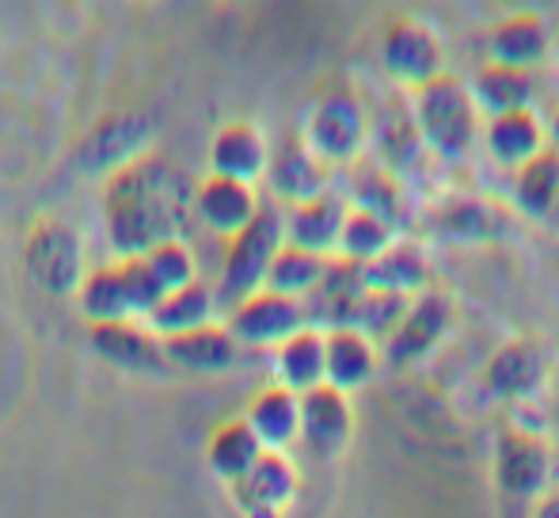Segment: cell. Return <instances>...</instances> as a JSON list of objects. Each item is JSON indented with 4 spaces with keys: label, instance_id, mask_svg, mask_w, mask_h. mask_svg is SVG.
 Here are the masks:
<instances>
[{
    "label": "cell",
    "instance_id": "obj_1",
    "mask_svg": "<svg viewBox=\"0 0 559 518\" xmlns=\"http://www.w3.org/2000/svg\"><path fill=\"white\" fill-rule=\"evenodd\" d=\"M194 187L183 168L160 153H145L104 179V233L118 259L145 256L164 240L183 237L194 214Z\"/></svg>",
    "mask_w": 559,
    "mask_h": 518
},
{
    "label": "cell",
    "instance_id": "obj_2",
    "mask_svg": "<svg viewBox=\"0 0 559 518\" xmlns=\"http://www.w3.org/2000/svg\"><path fill=\"white\" fill-rule=\"evenodd\" d=\"M301 141L328 168L361 161V149L369 145V111L354 84L328 76L312 89L301 119Z\"/></svg>",
    "mask_w": 559,
    "mask_h": 518
},
{
    "label": "cell",
    "instance_id": "obj_3",
    "mask_svg": "<svg viewBox=\"0 0 559 518\" xmlns=\"http://www.w3.org/2000/svg\"><path fill=\"white\" fill-rule=\"evenodd\" d=\"M412 115L423 133V145L435 149L442 161H468L479 138V107L468 84L453 73H442L412 92Z\"/></svg>",
    "mask_w": 559,
    "mask_h": 518
},
{
    "label": "cell",
    "instance_id": "obj_4",
    "mask_svg": "<svg viewBox=\"0 0 559 518\" xmlns=\"http://www.w3.org/2000/svg\"><path fill=\"white\" fill-rule=\"evenodd\" d=\"M282 245H286V229H282V210L274 207V202H263L255 222L243 225L236 237L225 240L217 297L228 302V309H233L236 302H243V297H251L255 290H263L266 271H271Z\"/></svg>",
    "mask_w": 559,
    "mask_h": 518
},
{
    "label": "cell",
    "instance_id": "obj_5",
    "mask_svg": "<svg viewBox=\"0 0 559 518\" xmlns=\"http://www.w3.org/2000/svg\"><path fill=\"white\" fill-rule=\"evenodd\" d=\"M23 271L46 294H76L84 279V245L73 225L58 217H38L23 240Z\"/></svg>",
    "mask_w": 559,
    "mask_h": 518
},
{
    "label": "cell",
    "instance_id": "obj_6",
    "mask_svg": "<svg viewBox=\"0 0 559 518\" xmlns=\"http://www.w3.org/2000/svg\"><path fill=\"white\" fill-rule=\"evenodd\" d=\"M491 473L502 499H540L552 481V446L530 427L499 431Z\"/></svg>",
    "mask_w": 559,
    "mask_h": 518
},
{
    "label": "cell",
    "instance_id": "obj_7",
    "mask_svg": "<svg viewBox=\"0 0 559 518\" xmlns=\"http://www.w3.org/2000/svg\"><path fill=\"white\" fill-rule=\"evenodd\" d=\"M381 66L392 81L415 92L445 73V43L427 20L400 15L381 35Z\"/></svg>",
    "mask_w": 559,
    "mask_h": 518
},
{
    "label": "cell",
    "instance_id": "obj_8",
    "mask_svg": "<svg viewBox=\"0 0 559 518\" xmlns=\"http://www.w3.org/2000/svg\"><path fill=\"white\" fill-rule=\"evenodd\" d=\"M228 332L236 335L240 348H278L289 335L309 328V313H305L301 297L274 294V290H255L251 297L236 302L228 309Z\"/></svg>",
    "mask_w": 559,
    "mask_h": 518
},
{
    "label": "cell",
    "instance_id": "obj_9",
    "mask_svg": "<svg viewBox=\"0 0 559 518\" xmlns=\"http://www.w3.org/2000/svg\"><path fill=\"white\" fill-rule=\"evenodd\" d=\"M453 297L445 290H423L407 302L400 325L384 335V355H389L392 366H407L427 358L430 351L449 335L453 328Z\"/></svg>",
    "mask_w": 559,
    "mask_h": 518
},
{
    "label": "cell",
    "instance_id": "obj_10",
    "mask_svg": "<svg viewBox=\"0 0 559 518\" xmlns=\"http://www.w3.org/2000/svg\"><path fill=\"white\" fill-rule=\"evenodd\" d=\"M153 138V122L138 111H118V115H107L99 119L96 127L84 133V141L76 145L73 161L84 176H111L122 164L138 161L145 156V145Z\"/></svg>",
    "mask_w": 559,
    "mask_h": 518
},
{
    "label": "cell",
    "instance_id": "obj_11",
    "mask_svg": "<svg viewBox=\"0 0 559 518\" xmlns=\"http://www.w3.org/2000/svg\"><path fill=\"white\" fill-rule=\"evenodd\" d=\"M548 378V355L537 340H507L491 351L484 366V386L499 400H533L545 389Z\"/></svg>",
    "mask_w": 559,
    "mask_h": 518
},
{
    "label": "cell",
    "instance_id": "obj_12",
    "mask_svg": "<svg viewBox=\"0 0 559 518\" xmlns=\"http://www.w3.org/2000/svg\"><path fill=\"white\" fill-rule=\"evenodd\" d=\"M263 179H266V187H271L274 199L294 207V202L328 195L332 172H328V164L320 161V156L301 141V133H297V138H286L282 145L271 149V161H266Z\"/></svg>",
    "mask_w": 559,
    "mask_h": 518
},
{
    "label": "cell",
    "instance_id": "obj_13",
    "mask_svg": "<svg viewBox=\"0 0 559 518\" xmlns=\"http://www.w3.org/2000/svg\"><path fill=\"white\" fill-rule=\"evenodd\" d=\"M259 207H263L259 191L251 184H240V179L202 176L199 184H194V202H191L194 217H199L210 233H217V237H225V240L236 237L243 225L255 222Z\"/></svg>",
    "mask_w": 559,
    "mask_h": 518
},
{
    "label": "cell",
    "instance_id": "obj_14",
    "mask_svg": "<svg viewBox=\"0 0 559 518\" xmlns=\"http://www.w3.org/2000/svg\"><path fill=\"white\" fill-rule=\"evenodd\" d=\"M354 435L350 397L335 386H317L301 392V438L317 458L332 461L346 450Z\"/></svg>",
    "mask_w": 559,
    "mask_h": 518
},
{
    "label": "cell",
    "instance_id": "obj_15",
    "mask_svg": "<svg viewBox=\"0 0 559 518\" xmlns=\"http://www.w3.org/2000/svg\"><path fill=\"white\" fill-rule=\"evenodd\" d=\"M552 46L556 35L540 12H510L487 31V54H491L495 66L525 69V73L545 66Z\"/></svg>",
    "mask_w": 559,
    "mask_h": 518
},
{
    "label": "cell",
    "instance_id": "obj_16",
    "mask_svg": "<svg viewBox=\"0 0 559 518\" xmlns=\"http://www.w3.org/2000/svg\"><path fill=\"white\" fill-rule=\"evenodd\" d=\"M88 343L99 351L104 363L118 366L126 374H164L168 358L148 328L138 320H115V325H88Z\"/></svg>",
    "mask_w": 559,
    "mask_h": 518
},
{
    "label": "cell",
    "instance_id": "obj_17",
    "mask_svg": "<svg viewBox=\"0 0 559 518\" xmlns=\"http://www.w3.org/2000/svg\"><path fill=\"white\" fill-rule=\"evenodd\" d=\"M266 161H271V145H266L263 130L248 119L225 122L210 141V176L240 179L251 184L266 176Z\"/></svg>",
    "mask_w": 559,
    "mask_h": 518
},
{
    "label": "cell",
    "instance_id": "obj_18",
    "mask_svg": "<svg viewBox=\"0 0 559 518\" xmlns=\"http://www.w3.org/2000/svg\"><path fill=\"white\" fill-rule=\"evenodd\" d=\"M297 492V469L286 454L266 450L243 481L233 484V496L248 518H282Z\"/></svg>",
    "mask_w": 559,
    "mask_h": 518
},
{
    "label": "cell",
    "instance_id": "obj_19",
    "mask_svg": "<svg viewBox=\"0 0 559 518\" xmlns=\"http://www.w3.org/2000/svg\"><path fill=\"white\" fill-rule=\"evenodd\" d=\"M164 358L176 370H191V374H225L240 363V343L228 332V325L214 320V325H202L194 332L171 335L160 340Z\"/></svg>",
    "mask_w": 559,
    "mask_h": 518
},
{
    "label": "cell",
    "instance_id": "obj_20",
    "mask_svg": "<svg viewBox=\"0 0 559 518\" xmlns=\"http://www.w3.org/2000/svg\"><path fill=\"white\" fill-rule=\"evenodd\" d=\"M346 202L338 195H317V199H305L286 207L282 214V229H286V245L305 248V252L332 256L338 248V233H343Z\"/></svg>",
    "mask_w": 559,
    "mask_h": 518
},
{
    "label": "cell",
    "instance_id": "obj_21",
    "mask_svg": "<svg viewBox=\"0 0 559 518\" xmlns=\"http://www.w3.org/2000/svg\"><path fill=\"white\" fill-rule=\"evenodd\" d=\"M243 420L255 431L263 450L286 454V446H294L301 438V397L289 392L286 386H266L251 397Z\"/></svg>",
    "mask_w": 559,
    "mask_h": 518
},
{
    "label": "cell",
    "instance_id": "obj_22",
    "mask_svg": "<svg viewBox=\"0 0 559 518\" xmlns=\"http://www.w3.org/2000/svg\"><path fill=\"white\" fill-rule=\"evenodd\" d=\"M361 271H366V290H381V294L415 297L430 290V259L419 240H396Z\"/></svg>",
    "mask_w": 559,
    "mask_h": 518
},
{
    "label": "cell",
    "instance_id": "obj_23",
    "mask_svg": "<svg viewBox=\"0 0 559 518\" xmlns=\"http://www.w3.org/2000/svg\"><path fill=\"white\" fill-rule=\"evenodd\" d=\"M377 370V343L358 328H332L324 332V386L338 392L361 389Z\"/></svg>",
    "mask_w": 559,
    "mask_h": 518
},
{
    "label": "cell",
    "instance_id": "obj_24",
    "mask_svg": "<svg viewBox=\"0 0 559 518\" xmlns=\"http://www.w3.org/2000/svg\"><path fill=\"white\" fill-rule=\"evenodd\" d=\"M468 92L479 111H487V119H499V115H510V111H530L533 96H537V76L525 73V69L487 61L468 81Z\"/></svg>",
    "mask_w": 559,
    "mask_h": 518
},
{
    "label": "cell",
    "instance_id": "obj_25",
    "mask_svg": "<svg viewBox=\"0 0 559 518\" xmlns=\"http://www.w3.org/2000/svg\"><path fill=\"white\" fill-rule=\"evenodd\" d=\"M214 309H217V294L206 286V282L194 279V282H187V286L164 294L160 305L145 317V328L156 335V340H171V335H183L202 325H214Z\"/></svg>",
    "mask_w": 559,
    "mask_h": 518
},
{
    "label": "cell",
    "instance_id": "obj_26",
    "mask_svg": "<svg viewBox=\"0 0 559 518\" xmlns=\"http://www.w3.org/2000/svg\"><path fill=\"white\" fill-rule=\"evenodd\" d=\"M487 141V153L491 161H499L502 168H522L525 161H533L537 153H545L548 141H545V127H540L537 111H510L499 115V119H487L484 130Z\"/></svg>",
    "mask_w": 559,
    "mask_h": 518
},
{
    "label": "cell",
    "instance_id": "obj_27",
    "mask_svg": "<svg viewBox=\"0 0 559 518\" xmlns=\"http://www.w3.org/2000/svg\"><path fill=\"white\" fill-rule=\"evenodd\" d=\"M263 443L255 438V431L248 427V420H228V423H217L214 431H210V443H206V466L214 469V476H222V481L233 488L236 481H243V476L251 473V469L259 466V458H263Z\"/></svg>",
    "mask_w": 559,
    "mask_h": 518
},
{
    "label": "cell",
    "instance_id": "obj_28",
    "mask_svg": "<svg viewBox=\"0 0 559 518\" xmlns=\"http://www.w3.org/2000/svg\"><path fill=\"white\" fill-rule=\"evenodd\" d=\"M559 195V153L552 145L545 153H537L533 161H525L522 168H514L510 179V202L518 207V214H525L530 222H545L552 217Z\"/></svg>",
    "mask_w": 559,
    "mask_h": 518
},
{
    "label": "cell",
    "instance_id": "obj_29",
    "mask_svg": "<svg viewBox=\"0 0 559 518\" xmlns=\"http://www.w3.org/2000/svg\"><path fill=\"white\" fill-rule=\"evenodd\" d=\"M76 309L88 325H115V320H133L130 290H126L122 267L104 263L84 271L81 286H76Z\"/></svg>",
    "mask_w": 559,
    "mask_h": 518
},
{
    "label": "cell",
    "instance_id": "obj_30",
    "mask_svg": "<svg viewBox=\"0 0 559 518\" xmlns=\"http://www.w3.org/2000/svg\"><path fill=\"white\" fill-rule=\"evenodd\" d=\"M350 207L369 210V214L384 217V222L400 229L404 210H407L404 179L392 176V172L377 161H354L350 164Z\"/></svg>",
    "mask_w": 559,
    "mask_h": 518
},
{
    "label": "cell",
    "instance_id": "obj_31",
    "mask_svg": "<svg viewBox=\"0 0 559 518\" xmlns=\"http://www.w3.org/2000/svg\"><path fill=\"white\" fill-rule=\"evenodd\" d=\"M274 370H278V386H286L297 397L324 386V328H301L286 343H278Z\"/></svg>",
    "mask_w": 559,
    "mask_h": 518
},
{
    "label": "cell",
    "instance_id": "obj_32",
    "mask_svg": "<svg viewBox=\"0 0 559 518\" xmlns=\"http://www.w3.org/2000/svg\"><path fill=\"white\" fill-rule=\"evenodd\" d=\"M373 149H377V164L392 172V176H404L407 168H415L423 145V133L415 127V115H404L396 104L377 119L373 127Z\"/></svg>",
    "mask_w": 559,
    "mask_h": 518
},
{
    "label": "cell",
    "instance_id": "obj_33",
    "mask_svg": "<svg viewBox=\"0 0 559 518\" xmlns=\"http://www.w3.org/2000/svg\"><path fill=\"white\" fill-rule=\"evenodd\" d=\"M328 256H317V252H305V248H294V245H282L278 256H274L271 271H266V282L263 290H274V294H286V297H309L312 290L324 282L328 274Z\"/></svg>",
    "mask_w": 559,
    "mask_h": 518
},
{
    "label": "cell",
    "instance_id": "obj_34",
    "mask_svg": "<svg viewBox=\"0 0 559 518\" xmlns=\"http://www.w3.org/2000/svg\"><path fill=\"white\" fill-rule=\"evenodd\" d=\"M396 245V225H389L384 217L369 214V210H358V207H346V217H343V233H338V248L335 252L350 263H373L381 252Z\"/></svg>",
    "mask_w": 559,
    "mask_h": 518
},
{
    "label": "cell",
    "instance_id": "obj_35",
    "mask_svg": "<svg viewBox=\"0 0 559 518\" xmlns=\"http://www.w3.org/2000/svg\"><path fill=\"white\" fill-rule=\"evenodd\" d=\"M438 225L456 240H487L499 229V214L484 199H449L445 210L438 214Z\"/></svg>",
    "mask_w": 559,
    "mask_h": 518
},
{
    "label": "cell",
    "instance_id": "obj_36",
    "mask_svg": "<svg viewBox=\"0 0 559 518\" xmlns=\"http://www.w3.org/2000/svg\"><path fill=\"white\" fill-rule=\"evenodd\" d=\"M145 263H148V271L156 274V282H160L164 294H171V290H179V286H187V282L199 279V274H194V252L187 248L183 237L164 240V245L148 248Z\"/></svg>",
    "mask_w": 559,
    "mask_h": 518
},
{
    "label": "cell",
    "instance_id": "obj_37",
    "mask_svg": "<svg viewBox=\"0 0 559 518\" xmlns=\"http://www.w3.org/2000/svg\"><path fill=\"white\" fill-rule=\"evenodd\" d=\"M118 267H122L126 290H130L133 320H145L148 313L160 305V297H164L160 282H156V274L148 271L145 256H126V259H118Z\"/></svg>",
    "mask_w": 559,
    "mask_h": 518
},
{
    "label": "cell",
    "instance_id": "obj_38",
    "mask_svg": "<svg viewBox=\"0 0 559 518\" xmlns=\"http://www.w3.org/2000/svg\"><path fill=\"white\" fill-rule=\"evenodd\" d=\"M530 518H559V488H548L540 499H533Z\"/></svg>",
    "mask_w": 559,
    "mask_h": 518
},
{
    "label": "cell",
    "instance_id": "obj_39",
    "mask_svg": "<svg viewBox=\"0 0 559 518\" xmlns=\"http://www.w3.org/2000/svg\"><path fill=\"white\" fill-rule=\"evenodd\" d=\"M548 138H552V149H556V153H559V104H556L552 119H548Z\"/></svg>",
    "mask_w": 559,
    "mask_h": 518
},
{
    "label": "cell",
    "instance_id": "obj_40",
    "mask_svg": "<svg viewBox=\"0 0 559 518\" xmlns=\"http://www.w3.org/2000/svg\"><path fill=\"white\" fill-rule=\"evenodd\" d=\"M548 229L559 233V195H556V207H552V217H548Z\"/></svg>",
    "mask_w": 559,
    "mask_h": 518
},
{
    "label": "cell",
    "instance_id": "obj_41",
    "mask_svg": "<svg viewBox=\"0 0 559 518\" xmlns=\"http://www.w3.org/2000/svg\"><path fill=\"white\" fill-rule=\"evenodd\" d=\"M556 66H559V31H556Z\"/></svg>",
    "mask_w": 559,
    "mask_h": 518
}]
</instances>
